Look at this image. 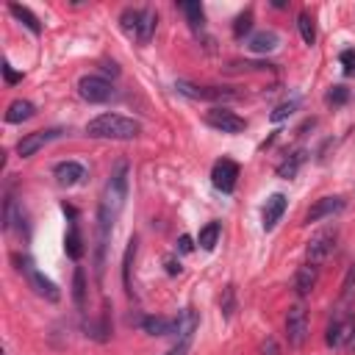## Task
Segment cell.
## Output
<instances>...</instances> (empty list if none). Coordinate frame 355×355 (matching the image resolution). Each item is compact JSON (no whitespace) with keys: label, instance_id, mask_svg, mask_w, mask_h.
<instances>
[{"label":"cell","instance_id":"15","mask_svg":"<svg viewBox=\"0 0 355 355\" xmlns=\"http://www.w3.org/2000/svg\"><path fill=\"white\" fill-rule=\"evenodd\" d=\"M316 280H319V266L302 263V266L297 269V275H294V291H297L300 297H308V294L313 291Z\"/></svg>","mask_w":355,"mask_h":355},{"label":"cell","instance_id":"29","mask_svg":"<svg viewBox=\"0 0 355 355\" xmlns=\"http://www.w3.org/2000/svg\"><path fill=\"white\" fill-rule=\"evenodd\" d=\"M133 255H136V239L128 241L125 261H122V283H125V288H130V261H133Z\"/></svg>","mask_w":355,"mask_h":355},{"label":"cell","instance_id":"19","mask_svg":"<svg viewBox=\"0 0 355 355\" xmlns=\"http://www.w3.org/2000/svg\"><path fill=\"white\" fill-rule=\"evenodd\" d=\"M8 11H11V14H14V17H17V19H19V22H22V25L31 31V33H36V36L42 33L39 17H36V14H33L28 6H19V3H8Z\"/></svg>","mask_w":355,"mask_h":355},{"label":"cell","instance_id":"25","mask_svg":"<svg viewBox=\"0 0 355 355\" xmlns=\"http://www.w3.org/2000/svg\"><path fill=\"white\" fill-rule=\"evenodd\" d=\"M178 8L186 14V19H189V25L197 31V28H202V19H205V14H202V6L200 3H178Z\"/></svg>","mask_w":355,"mask_h":355},{"label":"cell","instance_id":"20","mask_svg":"<svg viewBox=\"0 0 355 355\" xmlns=\"http://www.w3.org/2000/svg\"><path fill=\"white\" fill-rule=\"evenodd\" d=\"M155 22H158V14L153 8H141V19H139V31H136V42L147 44L155 33Z\"/></svg>","mask_w":355,"mask_h":355},{"label":"cell","instance_id":"27","mask_svg":"<svg viewBox=\"0 0 355 355\" xmlns=\"http://www.w3.org/2000/svg\"><path fill=\"white\" fill-rule=\"evenodd\" d=\"M297 28H300V36H302L305 44H313L316 42V25H313L311 14H300L297 17Z\"/></svg>","mask_w":355,"mask_h":355},{"label":"cell","instance_id":"33","mask_svg":"<svg viewBox=\"0 0 355 355\" xmlns=\"http://www.w3.org/2000/svg\"><path fill=\"white\" fill-rule=\"evenodd\" d=\"M352 291H355V263L347 269V277H344V283H341V297H344V300H349V297H352Z\"/></svg>","mask_w":355,"mask_h":355},{"label":"cell","instance_id":"21","mask_svg":"<svg viewBox=\"0 0 355 355\" xmlns=\"http://www.w3.org/2000/svg\"><path fill=\"white\" fill-rule=\"evenodd\" d=\"M64 250H67V255H69L72 261H78V258L83 255V239H80V230H78L75 222L69 225V230H67V236H64Z\"/></svg>","mask_w":355,"mask_h":355},{"label":"cell","instance_id":"14","mask_svg":"<svg viewBox=\"0 0 355 355\" xmlns=\"http://www.w3.org/2000/svg\"><path fill=\"white\" fill-rule=\"evenodd\" d=\"M283 211H286V197H283V194H272V197L266 200L263 211H261V225H263V230H272V227L280 222Z\"/></svg>","mask_w":355,"mask_h":355},{"label":"cell","instance_id":"23","mask_svg":"<svg viewBox=\"0 0 355 355\" xmlns=\"http://www.w3.org/2000/svg\"><path fill=\"white\" fill-rule=\"evenodd\" d=\"M219 233H222L219 222H208V225L200 230V236H197V244H200L202 250H214V247H216V241H219Z\"/></svg>","mask_w":355,"mask_h":355},{"label":"cell","instance_id":"28","mask_svg":"<svg viewBox=\"0 0 355 355\" xmlns=\"http://www.w3.org/2000/svg\"><path fill=\"white\" fill-rule=\"evenodd\" d=\"M72 297H75L78 308H83V302H86V275H83L80 266H78L75 275H72Z\"/></svg>","mask_w":355,"mask_h":355},{"label":"cell","instance_id":"5","mask_svg":"<svg viewBox=\"0 0 355 355\" xmlns=\"http://www.w3.org/2000/svg\"><path fill=\"white\" fill-rule=\"evenodd\" d=\"M175 89H178L183 97H191V100H208V103L236 100V92L222 89V86H197V83H191V80H178Z\"/></svg>","mask_w":355,"mask_h":355},{"label":"cell","instance_id":"10","mask_svg":"<svg viewBox=\"0 0 355 355\" xmlns=\"http://www.w3.org/2000/svg\"><path fill=\"white\" fill-rule=\"evenodd\" d=\"M205 122H208L211 128L222 130V133H241V130H244V119H241L239 114L227 111V108H211V111L205 114Z\"/></svg>","mask_w":355,"mask_h":355},{"label":"cell","instance_id":"2","mask_svg":"<svg viewBox=\"0 0 355 355\" xmlns=\"http://www.w3.org/2000/svg\"><path fill=\"white\" fill-rule=\"evenodd\" d=\"M125 197H128V164L119 161L111 172V178L105 180V189H103V197H100V208L97 214L108 216L111 222L119 216L122 205H125Z\"/></svg>","mask_w":355,"mask_h":355},{"label":"cell","instance_id":"40","mask_svg":"<svg viewBox=\"0 0 355 355\" xmlns=\"http://www.w3.org/2000/svg\"><path fill=\"white\" fill-rule=\"evenodd\" d=\"M186 349H189V341H180L175 349H169L166 355H186Z\"/></svg>","mask_w":355,"mask_h":355},{"label":"cell","instance_id":"17","mask_svg":"<svg viewBox=\"0 0 355 355\" xmlns=\"http://www.w3.org/2000/svg\"><path fill=\"white\" fill-rule=\"evenodd\" d=\"M141 327L150 333V336H172L178 333V319H166V316H147L141 322Z\"/></svg>","mask_w":355,"mask_h":355},{"label":"cell","instance_id":"41","mask_svg":"<svg viewBox=\"0 0 355 355\" xmlns=\"http://www.w3.org/2000/svg\"><path fill=\"white\" fill-rule=\"evenodd\" d=\"M103 72H105V75H116L119 69H116V64H114V61H111V64L105 61V64H103Z\"/></svg>","mask_w":355,"mask_h":355},{"label":"cell","instance_id":"31","mask_svg":"<svg viewBox=\"0 0 355 355\" xmlns=\"http://www.w3.org/2000/svg\"><path fill=\"white\" fill-rule=\"evenodd\" d=\"M294 111H297V100H288V103H280V105L269 114V119H272V122H283V119L291 116Z\"/></svg>","mask_w":355,"mask_h":355},{"label":"cell","instance_id":"4","mask_svg":"<svg viewBox=\"0 0 355 355\" xmlns=\"http://www.w3.org/2000/svg\"><path fill=\"white\" fill-rule=\"evenodd\" d=\"M19 261V269H22V275L28 277V286L39 294V297H44V300H50V302H58V297H61V291L55 288V283L50 280V277H44L36 266H33V261L28 258V255H22V258H17Z\"/></svg>","mask_w":355,"mask_h":355},{"label":"cell","instance_id":"12","mask_svg":"<svg viewBox=\"0 0 355 355\" xmlns=\"http://www.w3.org/2000/svg\"><path fill=\"white\" fill-rule=\"evenodd\" d=\"M338 211H344V200L341 197H322L308 208L305 222H319V219H327V216H333Z\"/></svg>","mask_w":355,"mask_h":355},{"label":"cell","instance_id":"39","mask_svg":"<svg viewBox=\"0 0 355 355\" xmlns=\"http://www.w3.org/2000/svg\"><path fill=\"white\" fill-rule=\"evenodd\" d=\"M166 272H169V275H180V263H178L175 258H166Z\"/></svg>","mask_w":355,"mask_h":355},{"label":"cell","instance_id":"26","mask_svg":"<svg viewBox=\"0 0 355 355\" xmlns=\"http://www.w3.org/2000/svg\"><path fill=\"white\" fill-rule=\"evenodd\" d=\"M139 19H141V8H125L119 22H122V31L130 33L136 39V31H139Z\"/></svg>","mask_w":355,"mask_h":355},{"label":"cell","instance_id":"34","mask_svg":"<svg viewBox=\"0 0 355 355\" xmlns=\"http://www.w3.org/2000/svg\"><path fill=\"white\" fill-rule=\"evenodd\" d=\"M338 61H341V67H344L347 75H355V50H344L338 55Z\"/></svg>","mask_w":355,"mask_h":355},{"label":"cell","instance_id":"7","mask_svg":"<svg viewBox=\"0 0 355 355\" xmlns=\"http://www.w3.org/2000/svg\"><path fill=\"white\" fill-rule=\"evenodd\" d=\"M78 94L86 100V103H108L114 97V86L105 80V78H97V75H83L78 80Z\"/></svg>","mask_w":355,"mask_h":355},{"label":"cell","instance_id":"8","mask_svg":"<svg viewBox=\"0 0 355 355\" xmlns=\"http://www.w3.org/2000/svg\"><path fill=\"white\" fill-rule=\"evenodd\" d=\"M355 333V316L352 313H338L333 316V322L327 324V333H324V341L327 347H347V341L352 338Z\"/></svg>","mask_w":355,"mask_h":355},{"label":"cell","instance_id":"16","mask_svg":"<svg viewBox=\"0 0 355 355\" xmlns=\"http://www.w3.org/2000/svg\"><path fill=\"white\" fill-rule=\"evenodd\" d=\"M277 44H280V36H277L275 31H258V33H252L250 42H247V47H250L252 53H258V55L277 50Z\"/></svg>","mask_w":355,"mask_h":355},{"label":"cell","instance_id":"18","mask_svg":"<svg viewBox=\"0 0 355 355\" xmlns=\"http://www.w3.org/2000/svg\"><path fill=\"white\" fill-rule=\"evenodd\" d=\"M33 114H36V105H33L31 100H14V103L8 105V111H6V122L19 125V122L31 119Z\"/></svg>","mask_w":355,"mask_h":355},{"label":"cell","instance_id":"1","mask_svg":"<svg viewBox=\"0 0 355 355\" xmlns=\"http://www.w3.org/2000/svg\"><path fill=\"white\" fill-rule=\"evenodd\" d=\"M141 133V125L136 119H128L122 114H100L86 125V136L92 139H114V141H130Z\"/></svg>","mask_w":355,"mask_h":355},{"label":"cell","instance_id":"22","mask_svg":"<svg viewBox=\"0 0 355 355\" xmlns=\"http://www.w3.org/2000/svg\"><path fill=\"white\" fill-rule=\"evenodd\" d=\"M305 164V150H294L280 166H277V175L283 178V180H288V178H294L297 172H300V166Z\"/></svg>","mask_w":355,"mask_h":355},{"label":"cell","instance_id":"13","mask_svg":"<svg viewBox=\"0 0 355 355\" xmlns=\"http://www.w3.org/2000/svg\"><path fill=\"white\" fill-rule=\"evenodd\" d=\"M53 175H55V180H58L61 186H75V183H80V180L86 178V169H83V164H78V161H61V164H55Z\"/></svg>","mask_w":355,"mask_h":355},{"label":"cell","instance_id":"24","mask_svg":"<svg viewBox=\"0 0 355 355\" xmlns=\"http://www.w3.org/2000/svg\"><path fill=\"white\" fill-rule=\"evenodd\" d=\"M194 327H197V313L191 308H186L180 313V319H178V333L175 336H180V341H189L191 333H194Z\"/></svg>","mask_w":355,"mask_h":355},{"label":"cell","instance_id":"38","mask_svg":"<svg viewBox=\"0 0 355 355\" xmlns=\"http://www.w3.org/2000/svg\"><path fill=\"white\" fill-rule=\"evenodd\" d=\"M261 349H263V355H277V344H275V338H266Z\"/></svg>","mask_w":355,"mask_h":355},{"label":"cell","instance_id":"36","mask_svg":"<svg viewBox=\"0 0 355 355\" xmlns=\"http://www.w3.org/2000/svg\"><path fill=\"white\" fill-rule=\"evenodd\" d=\"M3 75H6V83H11V86L22 80V75H19V72H14V69H11L8 64H3Z\"/></svg>","mask_w":355,"mask_h":355},{"label":"cell","instance_id":"6","mask_svg":"<svg viewBox=\"0 0 355 355\" xmlns=\"http://www.w3.org/2000/svg\"><path fill=\"white\" fill-rule=\"evenodd\" d=\"M286 338L291 347H302L308 338V311L302 302L291 305L286 313Z\"/></svg>","mask_w":355,"mask_h":355},{"label":"cell","instance_id":"35","mask_svg":"<svg viewBox=\"0 0 355 355\" xmlns=\"http://www.w3.org/2000/svg\"><path fill=\"white\" fill-rule=\"evenodd\" d=\"M222 313H225V316L233 313V286L225 288V297H222Z\"/></svg>","mask_w":355,"mask_h":355},{"label":"cell","instance_id":"37","mask_svg":"<svg viewBox=\"0 0 355 355\" xmlns=\"http://www.w3.org/2000/svg\"><path fill=\"white\" fill-rule=\"evenodd\" d=\"M191 247H194V244H191V236H180V239H178V250H180V252H191Z\"/></svg>","mask_w":355,"mask_h":355},{"label":"cell","instance_id":"3","mask_svg":"<svg viewBox=\"0 0 355 355\" xmlns=\"http://www.w3.org/2000/svg\"><path fill=\"white\" fill-rule=\"evenodd\" d=\"M336 241H338L336 227H324V230L313 233V236H311V241H308V247H305L308 263H313V266L324 263V261H327V258L336 252Z\"/></svg>","mask_w":355,"mask_h":355},{"label":"cell","instance_id":"9","mask_svg":"<svg viewBox=\"0 0 355 355\" xmlns=\"http://www.w3.org/2000/svg\"><path fill=\"white\" fill-rule=\"evenodd\" d=\"M236 180H239V164L230 161V158H219V161L214 164V169H211V183H214L219 191L230 194V191L236 189Z\"/></svg>","mask_w":355,"mask_h":355},{"label":"cell","instance_id":"32","mask_svg":"<svg viewBox=\"0 0 355 355\" xmlns=\"http://www.w3.org/2000/svg\"><path fill=\"white\" fill-rule=\"evenodd\" d=\"M324 100H327L330 105H344V103L349 100V92H347V86H333Z\"/></svg>","mask_w":355,"mask_h":355},{"label":"cell","instance_id":"42","mask_svg":"<svg viewBox=\"0 0 355 355\" xmlns=\"http://www.w3.org/2000/svg\"><path fill=\"white\" fill-rule=\"evenodd\" d=\"M344 349H347V352H352V355H355V333H352V338H349V341H347V347H344Z\"/></svg>","mask_w":355,"mask_h":355},{"label":"cell","instance_id":"30","mask_svg":"<svg viewBox=\"0 0 355 355\" xmlns=\"http://www.w3.org/2000/svg\"><path fill=\"white\" fill-rule=\"evenodd\" d=\"M250 28H252V11H244V14H239L236 22H233V36L241 39L244 33H250Z\"/></svg>","mask_w":355,"mask_h":355},{"label":"cell","instance_id":"11","mask_svg":"<svg viewBox=\"0 0 355 355\" xmlns=\"http://www.w3.org/2000/svg\"><path fill=\"white\" fill-rule=\"evenodd\" d=\"M55 136H61V130H58V128H53V130H36V133H28V136H22V139L17 141V155H19V158H31V155H36L47 141H53Z\"/></svg>","mask_w":355,"mask_h":355}]
</instances>
